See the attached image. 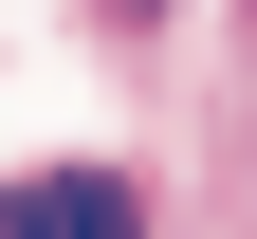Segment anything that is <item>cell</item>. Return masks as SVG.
Instances as JSON below:
<instances>
[{
  "label": "cell",
  "instance_id": "6da1fadb",
  "mask_svg": "<svg viewBox=\"0 0 257 239\" xmlns=\"http://www.w3.org/2000/svg\"><path fill=\"white\" fill-rule=\"evenodd\" d=\"M0 221H19V239H128V184H110V166H55V184H19Z\"/></svg>",
  "mask_w": 257,
  "mask_h": 239
}]
</instances>
